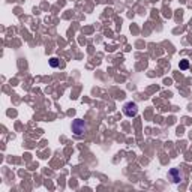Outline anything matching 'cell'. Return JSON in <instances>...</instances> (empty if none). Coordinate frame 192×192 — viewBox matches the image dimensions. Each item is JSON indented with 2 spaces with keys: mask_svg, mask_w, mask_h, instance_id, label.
<instances>
[{
  "mask_svg": "<svg viewBox=\"0 0 192 192\" xmlns=\"http://www.w3.org/2000/svg\"><path fill=\"white\" fill-rule=\"evenodd\" d=\"M123 111H125V114L128 117H134L138 113V107H137V104H134V102H128L125 105V108H123Z\"/></svg>",
  "mask_w": 192,
  "mask_h": 192,
  "instance_id": "7a4b0ae2",
  "label": "cell"
},
{
  "mask_svg": "<svg viewBox=\"0 0 192 192\" xmlns=\"http://www.w3.org/2000/svg\"><path fill=\"white\" fill-rule=\"evenodd\" d=\"M171 176L174 177V182H177V183H179V182H180V179H182L177 170H171Z\"/></svg>",
  "mask_w": 192,
  "mask_h": 192,
  "instance_id": "3957f363",
  "label": "cell"
},
{
  "mask_svg": "<svg viewBox=\"0 0 192 192\" xmlns=\"http://www.w3.org/2000/svg\"><path fill=\"white\" fill-rule=\"evenodd\" d=\"M72 131H74L77 135L86 134L87 126H86V123H84V120H81V119H77V120H74V123H72Z\"/></svg>",
  "mask_w": 192,
  "mask_h": 192,
  "instance_id": "6da1fadb",
  "label": "cell"
},
{
  "mask_svg": "<svg viewBox=\"0 0 192 192\" xmlns=\"http://www.w3.org/2000/svg\"><path fill=\"white\" fill-rule=\"evenodd\" d=\"M180 68H182V69H186V68H188V62H186V60H183V62L180 63Z\"/></svg>",
  "mask_w": 192,
  "mask_h": 192,
  "instance_id": "5b68a950",
  "label": "cell"
},
{
  "mask_svg": "<svg viewBox=\"0 0 192 192\" xmlns=\"http://www.w3.org/2000/svg\"><path fill=\"white\" fill-rule=\"evenodd\" d=\"M50 65H51V66H53V68L59 66V60H57V59H56V57H53V59H51V60H50Z\"/></svg>",
  "mask_w": 192,
  "mask_h": 192,
  "instance_id": "277c9868",
  "label": "cell"
}]
</instances>
